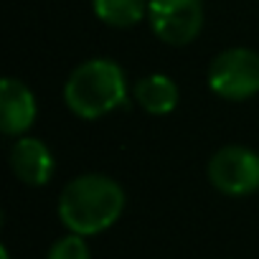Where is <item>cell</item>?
Returning a JSON list of instances; mask_svg holds the SVG:
<instances>
[{
    "mask_svg": "<svg viewBox=\"0 0 259 259\" xmlns=\"http://www.w3.org/2000/svg\"><path fill=\"white\" fill-rule=\"evenodd\" d=\"M124 201V191L114 178L84 173L64 186L59 196V219L71 234L94 236L117 224Z\"/></svg>",
    "mask_w": 259,
    "mask_h": 259,
    "instance_id": "1",
    "label": "cell"
},
{
    "mask_svg": "<svg viewBox=\"0 0 259 259\" xmlns=\"http://www.w3.org/2000/svg\"><path fill=\"white\" fill-rule=\"evenodd\" d=\"M124 99L127 79L122 66L112 59H89L79 64L64 84V102L81 119H99L114 112Z\"/></svg>",
    "mask_w": 259,
    "mask_h": 259,
    "instance_id": "2",
    "label": "cell"
},
{
    "mask_svg": "<svg viewBox=\"0 0 259 259\" xmlns=\"http://www.w3.org/2000/svg\"><path fill=\"white\" fill-rule=\"evenodd\" d=\"M208 87L216 97L244 102L259 94V54L244 46L226 49L208 64Z\"/></svg>",
    "mask_w": 259,
    "mask_h": 259,
    "instance_id": "3",
    "label": "cell"
},
{
    "mask_svg": "<svg viewBox=\"0 0 259 259\" xmlns=\"http://www.w3.org/2000/svg\"><path fill=\"white\" fill-rule=\"evenodd\" d=\"M208 181L224 196H251L259 191V153L244 145H224L208 160Z\"/></svg>",
    "mask_w": 259,
    "mask_h": 259,
    "instance_id": "4",
    "label": "cell"
},
{
    "mask_svg": "<svg viewBox=\"0 0 259 259\" xmlns=\"http://www.w3.org/2000/svg\"><path fill=\"white\" fill-rule=\"evenodd\" d=\"M148 21L163 44L188 46L203 28V3L201 0H150Z\"/></svg>",
    "mask_w": 259,
    "mask_h": 259,
    "instance_id": "5",
    "label": "cell"
},
{
    "mask_svg": "<svg viewBox=\"0 0 259 259\" xmlns=\"http://www.w3.org/2000/svg\"><path fill=\"white\" fill-rule=\"evenodd\" d=\"M38 104L33 92L13 76L0 81V130L8 138H23L33 127Z\"/></svg>",
    "mask_w": 259,
    "mask_h": 259,
    "instance_id": "6",
    "label": "cell"
},
{
    "mask_svg": "<svg viewBox=\"0 0 259 259\" xmlns=\"http://www.w3.org/2000/svg\"><path fill=\"white\" fill-rule=\"evenodd\" d=\"M11 170L31 188L46 186L54 176V155L38 138H18L11 148Z\"/></svg>",
    "mask_w": 259,
    "mask_h": 259,
    "instance_id": "7",
    "label": "cell"
},
{
    "mask_svg": "<svg viewBox=\"0 0 259 259\" xmlns=\"http://www.w3.org/2000/svg\"><path fill=\"white\" fill-rule=\"evenodd\" d=\"M135 102L148 112V114H170L176 107H178V99H181V92H178V84L165 76V74H150V76H143L140 81H135Z\"/></svg>",
    "mask_w": 259,
    "mask_h": 259,
    "instance_id": "8",
    "label": "cell"
},
{
    "mask_svg": "<svg viewBox=\"0 0 259 259\" xmlns=\"http://www.w3.org/2000/svg\"><path fill=\"white\" fill-rule=\"evenodd\" d=\"M150 0H92L94 16L112 28H133L148 16Z\"/></svg>",
    "mask_w": 259,
    "mask_h": 259,
    "instance_id": "9",
    "label": "cell"
},
{
    "mask_svg": "<svg viewBox=\"0 0 259 259\" xmlns=\"http://www.w3.org/2000/svg\"><path fill=\"white\" fill-rule=\"evenodd\" d=\"M46 259H89V246H87V236L79 234H66L61 239H56L49 246Z\"/></svg>",
    "mask_w": 259,
    "mask_h": 259,
    "instance_id": "10",
    "label": "cell"
},
{
    "mask_svg": "<svg viewBox=\"0 0 259 259\" xmlns=\"http://www.w3.org/2000/svg\"><path fill=\"white\" fill-rule=\"evenodd\" d=\"M0 259H11V254H8L6 246H0Z\"/></svg>",
    "mask_w": 259,
    "mask_h": 259,
    "instance_id": "11",
    "label": "cell"
}]
</instances>
